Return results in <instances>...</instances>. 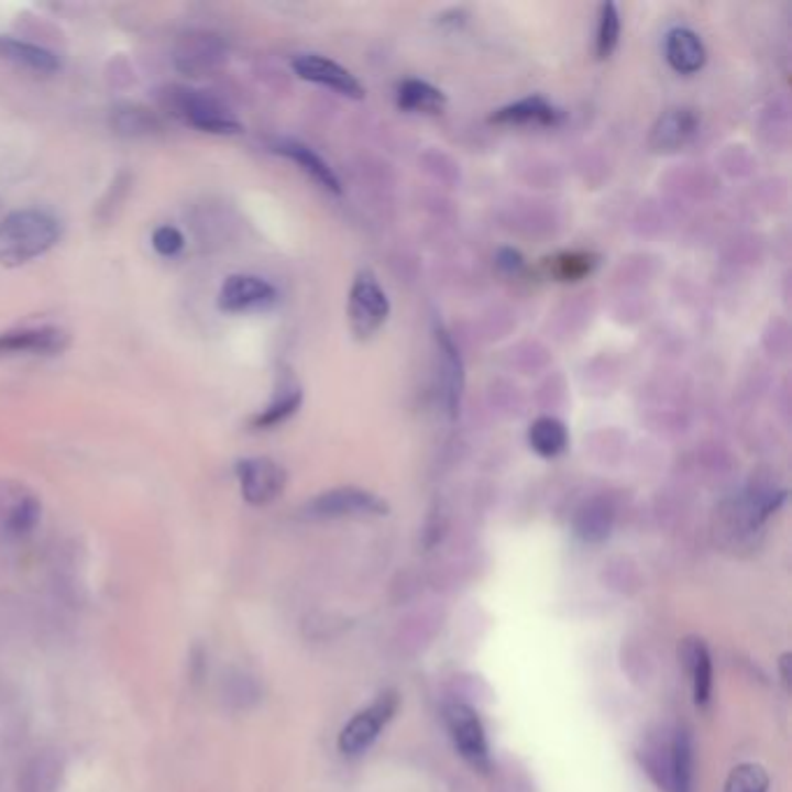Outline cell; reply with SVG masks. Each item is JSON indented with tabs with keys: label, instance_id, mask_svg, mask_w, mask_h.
Here are the masks:
<instances>
[{
	"label": "cell",
	"instance_id": "cell-1",
	"mask_svg": "<svg viewBox=\"0 0 792 792\" xmlns=\"http://www.w3.org/2000/svg\"><path fill=\"white\" fill-rule=\"evenodd\" d=\"M61 240V223L43 210H16L0 221V265L19 267L45 256Z\"/></svg>",
	"mask_w": 792,
	"mask_h": 792
},
{
	"label": "cell",
	"instance_id": "cell-2",
	"mask_svg": "<svg viewBox=\"0 0 792 792\" xmlns=\"http://www.w3.org/2000/svg\"><path fill=\"white\" fill-rule=\"evenodd\" d=\"M163 108L175 119L184 121L202 133L212 135H235L242 133V123L228 110L223 102L207 91L189 87H168L161 94Z\"/></svg>",
	"mask_w": 792,
	"mask_h": 792
},
{
	"label": "cell",
	"instance_id": "cell-3",
	"mask_svg": "<svg viewBox=\"0 0 792 792\" xmlns=\"http://www.w3.org/2000/svg\"><path fill=\"white\" fill-rule=\"evenodd\" d=\"M391 302L380 286L377 277L370 270H363L351 284L349 294V326L359 340H370L377 336L382 326L388 321Z\"/></svg>",
	"mask_w": 792,
	"mask_h": 792
},
{
	"label": "cell",
	"instance_id": "cell-4",
	"mask_svg": "<svg viewBox=\"0 0 792 792\" xmlns=\"http://www.w3.org/2000/svg\"><path fill=\"white\" fill-rule=\"evenodd\" d=\"M398 704H400L398 693L386 691L377 700H374L367 708H363V712H359L356 716H353L342 727L340 739H338V746H340L342 754L349 756V758L365 754V750L374 741H377L382 727L395 716V712H398Z\"/></svg>",
	"mask_w": 792,
	"mask_h": 792
},
{
	"label": "cell",
	"instance_id": "cell-5",
	"mask_svg": "<svg viewBox=\"0 0 792 792\" xmlns=\"http://www.w3.org/2000/svg\"><path fill=\"white\" fill-rule=\"evenodd\" d=\"M311 518H363V516H384L388 505L380 495L356 486L332 488L317 495L305 507Z\"/></svg>",
	"mask_w": 792,
	"mask_h": 792
},
{
	"label": "cell",
	"instance_id": "cell-6",
	"mask_svg": "<svg viewBox=\"0 0 792 792\" xmlns=\"http://www.w3.org/2000/svg\"><path fill=\"white\" fill-rule=\"evenodd\" d=\"M444 716L458 754H461L472 767L486 771L491 765L488 739H486V729L482 721H479L474 708L461 702H453L447 706Z\"/></svg>",
	"mask_w": 792,
	"mask_h": 792
},
{
	"label": "cell",
	"instance_id": "cell-7",
	"mask_svg": "<svg viewBox=\"0 0 792 792\" xmlns=\"http://www.w3.org/2000/svg\"><path fill=\"white\" fill-rule=\"evenodd\" d=\"M238 479L242 497L252 507H265L284 493L286 470L273 458H244L238 463Z\"/></svg>",
	"mask_w": 792,
	"mask_h": 792
},
{
	"label": "cell",
	"instance_id": "cell-8",
	"mask_svg": "<svg viewBox=\"0 0 792 792\" xmlns=\"http://www.w3.org/2000/svg\"><path fill=\"white\" fill-rule=\"evenodd\" d=\"M275 302L277 288L256 275H231L219 290V309L228 315H244Z\"/></svg>",
	"mask_w": 792,
	"mask_h": 792
},
{
	"label": "cell",
	"instance_id": "cell-9",
	"mask_svg": "<svg viewBox=\"0 0 792 792\" xmlns=\"http://www.w3.org/2000/svg\"><path fill=\"white\" fill-rule=\"evenodd\" d=\"M294 70L298 77L328 87L346 98L361 100L365 96V89L356 79V75H351L346 68H342L340 64H336V61H330L321 54H298L294 58Z\"/></svg>",
	"mask_w": 792,
	"mask_h": 792
},
{
	"label": "cell",
	"instance_id": "cell-10",
	"mask_svg": "<svg viewBox=\"0 0 792 792\" xmlns=\"http://www.w3.org/2000/svg\"><path fill=\"white\" fill-rule=\"evenodd\" d=\"M70 344L66 330L56 326L43 328H19L0 332V356H16V353H33V356H56Z\"/></svg>",
	"mask_w": 792,
	"mask_h": 792
},
{
	"label": "cell",
	"instance_id": "cell-11",
	"mask_svg": "<svg viewBox=\"0 0 792 792\" xmlns=\"http://www.w3.org/2000/svg\"><path fill=\"white\" fill-rule=\"evenodd\" d=\"M435 342H437V353H440V382L444 393V405L451 419H455L458 411H461V398L465 388V365L461 359V351H458L455 342L442 326L435 328Z\"/></svg>",
	"mask_w": 792,
	"mask_h": 792
},
{
	"label": "cell",
	"instance_id": "cell-12",
	"mask_svg": "<svg viewBox=\"0 0 792 792\" xmlns=\"http://www.w3.org/2000/svg\"><path fill=\"white\" fill-rule=\"evenodd\" d=\"M221 58H223V45L217 35L191 33L179 43L175 52V66L184 75L202 77L207 73L217 70Z\"/></svg>",
	"mask_w": 792,
	"mask_h": 792
},
{
	"label": "cell",
	"instance_id": "cell-13",
	"mask_svg": "<svg viewBox=\"0 0 792 792\" xmlns=\"http://www.w3.org/2000/svg\"><path fill=\"white\" fill-rule=\"evenodd\" d=\"M700 121L697 114L688 108L667 110L651 129L649 144L651 150L658 154H672L683 150L688 142L697 135Z\"/></svg>",
	"mask_w": 792,
	"mask_h": 792
},
{
	"label": "cell",
	"instance_id": "cell-14",
	"mask_svg": "<svg viewBox=\"0 0 792 792\" xmlns=\"http://www.w3.org/2000/svg\"><path fill=\"white\" fill-rule=\"evenodd\" d=\"M562 117H565L562 110L551 106L547 98L528 96L507 108H499L491 121L503 123V127H558Z\"/></svg>",
	"mask_w": 792,
	"mask_h": 792
},
{
	"label": "cell",
	"instance_id": "cell-15",
	"mask_svg": "<svg viewBox=\"0 0 792 792\" xmlns=\"http://www.w3.org/2000/svg\"><path fill=\"white\" fill-rule=\"evenodd\" d=\"M679 656L683 660L685 672L691 674L695 704L704 706L708 702V697H712V685H714V667H712V656H708L706 644L697 637H688L681 644Z\"/></svg>",
	"mask_w": 792,
	"mask_h": 792
},
{
	"label": "cell",
	"instance_id": "cell-16",
	"mask_svg": "<svg viewBox=\"0 0 792 792\" xmlns=\"http://www.w3.org/2000/svg\"><path fill=\"white\" fill-rule=\"evenodd\" d=\"M664 54L670 66L681 75H695L706 64L704 43L691 29H674L667 33Z\"/></svg>",
	"mask_w": 792,
	"mask_h": 792
},
{
	"label": "cell",
	"instance_id": "cell-17",
	"mask_svg": "<svg viewBox=\"0 0 792 792\" xmlns=\"http://www.w3.org/2000/svg\"><path fill=\"white\" fill-rule=\"evenodd\" d=\"M275 152L286 156L288 161H294L296 165H300L302 173H307L319 186H323V189H328L332 194H342V184H340L338 175L332 173L330 165L315 150H309L307 144H300L296 140H279L275 144Z\"/></svg>",
	"mask_w": 792,
	"mask_h": 792
},
{
	"label": "cell",
	"instance_id": "cell-18",
	"mask_svg": "<svg viewBox=\"0 0 792 792\" xmlns=\"http://www.w3.org/2000/svg\"><path fill=\"white\" fill-rule=\"evenodd\" d=\"M64 765L54 750L35 754L19 774V792H58Z\"/></svg>",
	"mask_w": 792,
	"mask_h": 792
},
{
	"label": "cell",
	"instance_id": "cell-19",
	"mask_svg": "<svg viewBox=\"0 0 792 792\" xmlns=\"http://www.w3.org/2000/svg\"><path fill=\"white\" fill-rule=\"evenodd\" d=\"M614 528V509L607 499L595 497L583 505L574 516V532L588 541V544H600L607 539Z\"/></svg>",
	"mask_w": 792,
	"mask_h": 792
},
{
	"label": "cell",
	"instance_id": "cell-20",
	"mask_svg": "<svg viewBox=\"0 0 792 792\" xmlns=\"http://www.w3.org/2000/svg\"><path fill=\"white\" fill-rule=\"evenodd\" d=\"M112 129L117 135L138 140V138H152L163 133V121L150 108L127 102V106H119L112 110Z\"/></svg>",
	"mask_w": 792,
	"mask_h": 792
},
{
	"label": "cell",
	"instance_id": "cell-21",
	"mask_svg": "<svg viewBox=\"0 0 792 792\" xmlns=\"http://www.w3.org/2000/svg\"><path fill=\"white\" fill-rule=\"evenodd\" d=\"M0 58L35 73H56L61 68V61L54 52L16 37H0Z\"/></svg>",
	"mask_w": 792,
	"mask_h": 792
},
{
	"label": "cell",
	"instance_id": "cell-22",
	"mask_svg": "<svg viewBox=\"0 0 792 792\" xmlns=\"http://www.w3.org/2000/svg\"><path fill=\"white\" fill-rule=\"evenodd\" d=\"M398 106L405 112L440 114L447 108V96L424 79H405L398 87Z\"/></svg>",
	"mask_w": 792,
	"mask_h": 792
},
{
	"label": "cell",
	"instance_id": "cell-23",
	"mask_svg": "<svg viewBox=\"0 0 792 792\" xmlns=\"http://www.w3.org/2000/svg\"><path fill=\"white\" fill-rule=\"evenodd\" d=\"M693 779V746L685 733H676L670 744V758H667L664 783L670 792H691Z\"/></svg>",
	"mask_w": 792,
	"mask_h": 792
},
{
	"label": "cell",
	"instance_id": "cell-24",
	"mask_svg": "<svg viewBox=\"0 0 792 792\" xmlns=\"http://www.w3.org/2000/svg\"><path fill=\"white\" fill-rule=\"evenodd\" d=\"M219 695L228 708H233V712H244V708H252L261 700V685L252 674L235 670L223 674Z\"/></svg>",
	"mask_w": 792,
	"mask_h": 792
},
{
	"label": "cell",
	"instance_id": "cell-25",
	"mask_svg": "<svg viewBox=\"0 0 792 792\" xmlns=\"http://www.w3.org/2000/svg\"><path fill=\"white\" fill-rule=\"evenodd\" d=\"M528 442H530L532 451L539 453L541 458H556L568 449L570 435H568V428L562 426L558 419H551V416H541V419H537L530 426Z\"/></svg>",
	"mask_w": 792,
	"mask_h": 792
},
{
	"label": "cell",
	"instance_id": "cell-26",
	"mask_svg": "<svg viewBox=\"0 0 792 792\" xmlns=\"http://www.w3.org/2000/svg\"><path fill=\"white\" fill-rule=\"evenodd\" d=\"M300 405H302V391L298 386L286 388V393H282L273 405H267L258 416H254L252 426L258 430L275 428L286 419H290V416L300 409Z\"/></svg>",
	"mask_w": 792,
	"mask_h": 792
},
{
	"label": "cell",
	"instance_id": "cell-27",
	"mask_svg": "<svg viewBox=\"0 0 792 792\" xmlns=\"http://www.w3.org/2000/svg\"><path fill=\"white\" fill-rule=\"evenodd\" d=\"M723 792H769V774L762 765L741 762L725 781Z\"/></svg>",
	"mask_w": 792,
	"mask_h": 792
},
{
	"label": "cell",
	"instance_id": "cell-28",
	"mask_svg": "<svg viewBox=\"0 0 792 792\" xmlns=\"http://www.w3.org/2000/svg\"><path fill=\"white\" fill-rule=\"evenodd\" d=\"M620 37V14L614 3H604L600 8V24H597V40H595V52L597 58H609Z\"/></svg>",
	"mask_w": 792,
	"mask_h": 792
},
{
	"label": "cell",
	"instance_id": "cell-29",
	"mask_svg": "<svg viewBox=\"0 0 792 792\" xmlns=\"http://www.w3.org/2000/svg\"><path fill=\"white\" fill-rule=\"evenodd\" d=\"M40 514H43V507H40L37 497L33 495H26V497H19L16 503L12 505L10 514H8V532L12 537H26L35 530L37 520H40Z\"/></svg>",
	"mask_w": 792,
	"mask_h": 792
},
{
	"label": "cell",
	"instance_id": "cell-30",
	"mask_svg": "<svg viewBox=\"0 0 792 792\" xmlns=\"http://www.w3.org/2000/svg\"><path fill=\"white\" fill-rule=\"evenodd\" d=\"M152 244L161 256H177L184 249V235L177 231L175 226H161L152 235Z\"/></svg>",
	"mask_w": 792,
	"mask_h": 792
},
{
	"label": "cell",
	"instance_id": "cell-31",
	"mask_svg": "<svg viewBox=\"0 0 792 792\" xmlns=\"http://www.w3.org/2000/svg\"><path fill=\"white\" fill-rule=\"evenodd\" d=\"M588 261H591L588 256H570L568 261H560L558 275H560L562 279H576V277H581V275H586L588 270H591V263H588Z\"/></svg>",
	"mask_w": 792,
	"mask_h": 792
},
{
	"label": "cell",
	"instance_id": "cell-32",
	"mask_svg": "<svg viewBox=\"0 0 792 792\" xmlns=\"http://www.w3.org/2000/svg\"><path fill=\"white\" fill-rule=\"evenodd\" d=\"M524 265H526L524 256H520L518 252H514V249H499V252H497V267L505 270V273L516 275Z\"/></svg>",
	"mask_w": 792,
	"mask_h": 792
},
{
	"label": "cell",
	"instance_id": "cell-33",
	"mask_svg": "<svg viewBox=\"0 0 792 792\" xmlns=\"http://www.w3.org/2000/svg\"><path fill=\"white\" fill-rule=\"evenodd\" d=\"M779 667H781V681L785 683V688H790V653H783L781 660H779Z\"/></svg>",
	"mask_w": 792,
	"mask_h": 792
}]
</instances>
